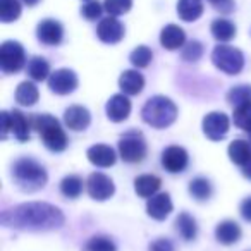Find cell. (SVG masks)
Returning <instances> with one entry per match:
<instances>
[{"mask_svg": "<svg viewBox=\"0 0 251 251\" xmlns=\"http://www.w3.org/2000/svg\"><path fill=\"white\" fill-rule=\"evenodd\" d=\"M21 16L19 0H0V21L12 23Z\"/></svg>", "mask_w": 251, "mask_h": 251, "instance_id": "obj_32", "label": "cell"}, {"mask_svg": "<svg viewBox=\"0 0 251 251\" xmlns=\"http://www.w3.org/2000/svg\"><path fill=\"white\" fill-rule=\"evenodd\" d=\"M33 129L42 136L45 147L50 151H64L67 148V136L64 133L62 126L53 115L50 114H35L31 117Z\"/></svg>", "mask_w": 251, "mask_h": 251, "instance_id": "obj_4", "label": "cell"}, {"mask_svg": "<svg viewBox=\"0 0 251 251\" xmlns=\"http://www.w3.org/2000/svg\"><path fill=\"white\" fill-rule=\"evenodd\" d=\"M31 119H26L21 110L11 112V131L18 141H28L31 134Z\"/></svg>", "mask_w": 251, "mask_h": 251, "instance_id": "obj_21", "label": "cell"}, {"mask_svg": "<svg viewBox=\"0 0 251 251\" xmlns=\"http://www.w3.org/2000/svg\"><path fill=\"white\" fill-rule=\"evenodd\" d=\"M36 36L43 45L55 47L62 42L64 38V28L55 19H43L36 28Z\"/></svg>", "mask_w": 251, "mask_h": 251, "instance_id": "obj_13", "label": "cell"}, {"mask_svg": "<svg viewBox=\"0 0 251 251\" xmlns=\"http://www.w3.org/2000/svg\"><path fill=\"white\" fill-rule=\"evenodd\" d=\"M208 2L224 14H230L234 11V0H208Z\"/></svg>", "mask_w": 251, "mask_h": 251, "instance_id": "obj_39", "label": "cell"}, {"mask_svg": "<svg viewBox=\"0 0 251 251\" xmlns=\"http://www.w3.org/2000/svg\"><path fill=\"white\" fill-rule=\"evenodd\" d=\"M227 101L234 107H239L243 103L251 101V86L250 84H239V86H234L227 93Z\"/></svg>", "mask_w": 251, "mask_h": 251, "instance_id": "obj_33", "label": "cell"}, {"mask_svg": "<svg viewBox=\"0 0 251 251\" xmlns=\"http://www.w3.org/2000/svg\"><path fill=\"white\" fill-rule=\"evenodd\" d=\"M83 179L79 177V176H66V177L60 181V193H62L66 198H77V196L83 193Z\"/></svg>", "mask_w": 251, "mask_h": 251, "instance_id": "obj_30", "label": "cell"}, {"mask_svg": "<svg viewBox=\"0 0 251 251\" xmlns=\"http://www.w3.org/2000/svg\"><path fill=\"white\" fill-rule=\"evenodd\" d=\"M232 121H234V126H237L239 129L250 133L251 131V101H248V103H243V105H239V107L234 108Z\"/></svg>", "mask_w": 251, "mask_h": 251, "instance_id": "obj_31", "label": "cell"}, {"mask_svg": "<svg viewBox=\"0 0 251 251\" xmlns=\"http://www.w3.org/2000/svg\"><path fill=\"white\" fill-rule=\"evenodd\" d=\"M241 169H243V176H244V177L250 179V181H251V160L248 162L246 165H243Z\"/></svg>", "mask_w": 251, "mask_h": 251, "instance_id": "obj_43", "label": "cell"}, {"mask_svg": "<svg viewBox=\"0 0 251 251\" xmlns=\"http://www.w3.org/2000/svg\"><path fill=\"white\" fill-rule=\"evenodd\" d=\"M147 140L140 131H127L119 140V155L127 164H140L147 157Z\"/></svg>", "mask_w": 251, "mask_h": 251, "instance_id": "obj_5", "label": "cell"}, {"mask_svg": "<svg viewBox=\"0 0 251 251\" xmlns=\"http://www.w3.org/2000/svg\"><path fill=\"white\" fill-rule=\"evenodd\" d=\"M86 189L88 195L93 200H97V201H105V200H108L115 193L114 181L108 176L101 174V172L90 174V177L86 181Z\"/></svg>", "mask_w": 251, "mask_h": 251, "instance_id": "obj_9", "label": "cell"}, {"mask_svg": "<svg viewBox=\"0 0 251 251\" xmlns=\"http://www.w3.org/2000/svg\"><path fill=\"white\" fill-rule=\"evenodd\" d=\"M160 43L167 50H177L184 47L186 43V33L177 25H167L160 33Z\"/></svg>", "mask_w": 251, "mask_h": 251, "instance_id": "obj_19", "label": "cell"}, {"mask_svg": "<svg viewBox=\"0 0 251 251\" xmlns=\"http://www.w3.org/2000/svg\"><path fill=\"white\" fill-rule=\"evenodd\" d=\"M97 36L100 38V42L108 43V45H115L124 38V26L114 16L101 19L97 26Z\"/></svg>", "mask_w": 251, "mask_h": 251, "instance_id": "obj_12", "label": "cell"}, {"mask_svg": "<svg viewBox=\"0 0 251 251\" xmlns=\"http://www.w3.org/2000/svg\"><path fill=\"white\" fill-rule=\"evenodd\" d=\"M160 186H162V181L157 176L145 174L134 179V191H136L141 198H151V196H155L158 193V189H160Z\"/></svg>", "mask_w": 251, "mask_h": 251, "instance_id": "obj_23", "label": "cell"}, {"mask_svg": "<svg viewBox=\"0 0 251 251\" xmlns=\"http://www.w3.org/2000/svg\"><path fill=\"white\" fill-rule=\"evenodd\" d=\"M86 157L97 167H112L115 164V160H117L115 151L107 145H93V147H90L86 151Z\"/></svg>", "mask_w": 251, "mask_h": 251, "instance_id": "obj_17", "label": "cell"}, {"mask_svg": "<svg viewBox=\"0 0 251 251\" xmlns=\"http://www.w3.org/2000/svg\"><path fill=\"white\" fill-rule=\"evenodd\" d=\"M151 59H153V53H151V50L145 45L136 47L129 55V60L134 67H148L151 62Z\"/></svg>", "mask_w": 251, "mask_h": 251, "instance_id": "obj_35", "label": "cell"}, {"mask_svg": "<svg viewBox=\"0 0 251 251\" xmlns=\"http://www.w3.org/2000/svg\"><path fill=\"white\" fill-rule=\"evenodd\" d=\"M172 208V200L167 193H157L155 196L148 198L147 203V213L155 220H165L169 215H171Z\"/></svg>", "mask_w": 251, "mask_h": 251, "instance_id": "obj_14", "label": "cell"}, {"mask_svg": "<svg viewBox=\"0 0 251 251\" xmlns=\"http://www.w3.org/2000/svg\"><path fill=\"white\" fill-rule=\"evenodd\" d=\"M189 164V155L182 147H169L162 151V165L171 174L184 172Z\"/></svg>", "mask_w": 251, "mask_h": 251, "instance_id": "obj_11", "label": "cell"}, {"mask_svg": "<svg viewBox=\"0 0 251 251\" xmlns=\"http://www.w3.org/2000/svg\"><path fill=\"white\" fill-rule=\"evenodd\" d=\"M64 213L57 206L43 201L21 203L7 208L0 215V222L5 227L31 232H45L64 226Z\"/></svg>", "mask_w": 251, "mask_h": 251, "instance_id": "obj_1", "label": "cell"}, {"mask_svg": "<svg viewBox=\"0 0 251 251\" xmlns=\"http://www.w3.org/2000/svg\"><path fill=\"white\" fill-rule=\"evenodd\" d=\"M227 153H229V158L232 164L243 167L251 160V143H248L244 140H234L227 148Z\"/></svg>", "mask_w": 251, "mask_h": 251, "instance_id": "obj_22", "label": "cell"}, {"mask_svg": "<svg viewBox=\"0 0 251 251\" xmlns=\"http://www.w3.org/2000/svg\"><path fill=\"white\" fill-rule=\"evenodd\" d=\"M86 251H117L115 243L107 236H93L84 246Z\"/></svg>", "mask_w": 251, "mask_h": 251, "instance_id": "obj_36", "label": "cell"}, {"mask_svg": "<svg viewBox=\"0 0 251 251\" xmlns=\"http://www.w3.org/2000/svg\"><path fill=\"white\" fill-rule=\"evenodd\" d=\"M150 251H174V244L165 237H158L150 244Z\"/></svg>", "mask_w": 251, "mask_h": 251, "instance_id": "obj_40", "label": "cell"}, {"mask_svg": "<svg viewBox=\"0 0 251 251\" xmlns=\"http://www.w3.org/2000/svg\"><path fill=\"white\" fill-rule=\"evenodd\" d=\"M12 179L21 191L35 193L47 184L49 176L42 164H38L33 158L23 157L12 165Z\"/></svg>", "mask_w": 251, "mask_h": 251, "instance_id": "obj_2", "label": "cell"}, {"mask_svg": "<svg viewBox=\"0 0 251 251\" xmlns=\"http://www.w3.org/2000/svg\"><path fill=\"white\" fill-rule=\"evenodd\" d=\"M119 88L124 95H140L145 88V77L138 71H124L119 77Z\"/></svg>", "mask_w": 251, "mask_h": 251, "instance_id": "obj_18", "label": "cell"}, {"mask_svg": "<svg viewBox=\"0 0 251 251\" xmlns=\"http://www.w3.org/2000/svg\"><path fill=\"white\" fill-rule=\"evenodd\" d=\"M141 117L155 129H165L171 124H174V121L177 119V107L171 98L157 95L147 100V103L143 105Z\"/></svg>", "mask_w": 251, "mask_h": 251, "instance_id": "obj_3", "label": "cell"}, {"mask_svg": "<svg viewBox=\"0 0 251 251\" xmlns=\"http://www.w3.org/2000/svg\"><path fill=\"white\" fill-rule=\"evenodd\" d=\"M212 193H213V188L208 179L196 177L189 182V195H191L196 201H206V200H210Z\"/></svg>", "mask_w": 251, "mask_h": 251, "instance_id": "obj_28", "label": "cell"}, {"mask_svg": "<svg viewBox=\"0 0 251 251\" xmlns=\"http://www.w3.org/2000/svg\"><path fill=\"white\" fill-rule=\"evenodd\" d=\"M239 212H241V217L248 222H251V196L244 198L241 201V206H239Z\"/></svg>", "mask_w": 251, "mask_h": 251, "instance_id": "obj_42", "label": "cell"}, {"mask_svg": "<svg viewBox=\"0 0 251 251\" xmlns=\"http://www.w3.org/2000/svg\"><path fill=\"white\" fill-rule=\"evenodd\" d=\"M103 7L108 16L117 18V16H122V14H126V12L131 11V7H133V0H105Z\"/></svg>", "mask_w": 251, "mask_h": 251, "instance_id": "obj_34", "label": "cell"}, {"mask_svg": "<svg viewBox=\"0 0 251 251\" xmlns=\"http://www.w3.org/2000/svg\"><path fill=\"white\" fill-rule=\"evenodd\" d=\"M40 93L38 88H36L35 83L31 81H23L18 88H16V101L19 105H25V107H31L38 101Z\"/></svg>", "mask_w": 251, "mask_h": 251, "instance_id": "obj_25", "label": "cell"}, {"mask_svg": "<svg viewBox=\"0 0 251 251\" xmlns=\"http://www.w3.org/2000/svg\"><path fill=\"white\" fill-rule=\"evenodd\" d=\"M105 112H107V117L110 119L112 122H122L129 117L131 114V101L126 95H114V97L108 98L107 107H105Z\"/></svg>", "mask_w": 251, "mask_h": 251, "instance_id": "obj_15", "label": "cell"}, {"mask_svg": "<svg viewBox=\"0 0 251 251\" xmlns=\"http://www.w3.org/2000/svg\"><path fill=\"white\" fill-rule=\"evenodd\" d=\"M203 14L201 0H179L177 2V16L186 23H193L200 19Z\"/></svg>", "mask_w": 251, "mask_h": 251, "instance_id": "obj_24", "label": "cell"}, {"mask_svg": "<svg viewBox=\"0 0 251 251\" xmlns=\"http://www.w3.org/2000/svg\"><path fill=\"white\" fill-rule=\"evenodd\" d=\"M103 5L98 2V0H86V4L81 7V16L88 21H95L101 16L103 12Z\"/></svg>", "mask_w": 251, "mask_h": 251, "instance_id": "obj_38", "label": "cell"}, {"mask_svg": "<svg viewBox=\"0 0 251 251\" xmlns=\"http://www.w3.org/2000/svg\"><path fill=\"white\" fill-rule=\"evenodd\" d=\"M23 2H25L26 5H29V7H33V5H36L40 2V0H23Z\"/></svg>", "mask_w": 251, "mask_h": 251, "instance_id": "obj_44", "label": "cell"}, {"mask_svg": "<svg viewBox=\"0 0 251 251\" xmlns=\"http://www.w3.org/2000/svg\"><path fill=\"white\" fill-rule=\"evenodd\" d=\"M181 55L186 62H196V60H200L203 55V45L200 42H196V40H191V42H188L182 47Z\"/></svg>", "mask_w": 251, "mask_h": 251, "instance_id": "obj_37", "label": "cell"}, {"mask_svg": "<svg viewBox=\"0 0 251 251\" xmlns=\"http://www.w3.org/2000/svg\"><path fill=\"white\" fill-rule=\"evenodd\" d=\"M248 134H250V140H251V131H250V133H248Z\"/></svg>", "mask_w": 251, "mask_h": 251, "instance_id": "obj_45", "label": "cell"}, {"mask_svg": "<svg viewBox=\"0 0 251 251\" xmlns=\"http://www.w3.org/2000/svg\"><path fill=\"white\" fill-rule=\"evenodd\" d=\"M230 127V121L224 112H210L203 119V133L208 140L220 141L227 136Z\"/></svg>", "mask_w": 251, "mask_h": 251, "instance_id": "obj_8", "label": "cell"}, {"mask_svg": "<svg viewBox=\"0 0 251 251\" xmlns=\"http://www.w3.org/2000/svg\"><path fill=\"white\" fill-rule=\"evenodd\" d=\"M0 121H2V140H5L7 133L11 131V112H0Z\"/></svg>", "mask_w": 251, "mask_h": 251, "instance_id": "obj_41", "label": "cell"}, {"mask_svg": "<svg viewBox=\"0 0 251 251\" xmlns=\"http://www.w3.org/2000/svg\"><path fill=\"white\" fill-rule=\"evenodd\" d=\"M215 237L220 244H226V246L236 244L241 239L239 224L234 222V220H224L215 227Z\"/></svg>", "mask_w": 251, "mask_h": 251, "instance_id": "obj_20", "label": "cell"}, {"mask_svg": "<svg viewBox=\"0 0 251 251\" xmlns=\"http://www.w3.org/2000/svg\"><path fill=\"white\" fill-rule=\"evenodd\" d=\"M176 229L181 234V237L184 241H193L198 236V226H196V220L189 215L188 212L179 213V217L176 219Z\"/></svg>", "mask_w": 251, "mask_h": 251, "instance_id": "obj_26", "label": "cell"}, {"mask_svg": "<svg viewBox=\"0 0 251 251\" xmlns=\"http://www.w3.org/2000/svg\"><path fill=\"white\" fill-rule=\"evenodd\" d=\"M28 74L33 81H45L50 77V64L43 57H33L28 62Z\"/></svg>", "mask_w": 251, "mask_h": 251, "instance_id": "obj_29", "label": "cell"}, {"mask_svg": "<svg viewBox=\"0 0 251 251\" xmlns=\"http://www.w3.org/2000/svg\"><path fill=\"white\" fill-rule=\"evenodd\" d=\"M210 31H212L213 38L219 40V42H230V40L236 36V26H234V23H230L229 19L219 18L212 23Z\"/></svg>", "mask_w": 251, "mask_h": 251, "instance_id": "obj_27", "label": "cell"}, {"mask_svg": "<svg viewBox=\"0 0 251 251\" xmlns=\"http://www.w3.org/2000/svg\"><path fill=\"white\" fill-rule=\"evenodd\" d=\"M64 122L69 129L84 131L91 122L90 110L86 107H81V105H73L64 112Z\"/></svg>", "mask_w": 251, "mask_h": 251, "instance_id": "obj_16", "label": "cell"}, {"mask_svg": "<svg viewBox=\"0 0 251 251\" xmlns=\"http://www.w3.org/2000/svg\"><path fill=\"white\" fill-rule=\"evenodd\" d=\"M49 88L55 95H69L77 88V76L71 69H57L50 74Z\"/></svg>", "mask_w": 251, "mask_h": 251, "instance_id": "obj_10", "label": "cell"}, {"mask_svg": "<svg viewBox=\"0 0 251 251\" xmlns=\"http://www.w3.org/2000/svg\"><path fill=\"white\" fill-rule=\"evenodd\" d=\"M26 53L19 42L9 40L0 45V69L5 74H16L25 67Z\"/></svg>", "mask_w": 251, "mask_h": 251, "instance_id": "obj_7", "label": "cell"}, {"mask_svg": "<svg viewBox=\"0 0 251 251\" xmlns=\"http://www.w3.org/2000/svg\"><path fill=\"white\" fill-rule=\"evenodd\" d=\"M212 62L219 71L234 76L243 71L244 55L239 49H234L230 45H217L212 52Z\"/></svg>", "mask_w": 251, "mask_h": 251, "instance_id": "obj_6", "label": "cell"}]
</instances>
